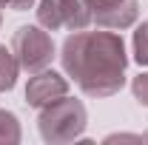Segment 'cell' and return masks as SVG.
Wrapping results in <instances>:
<instances>
[{
  "label": "cell",
  "mask_w": 148,
  "mask_h": 145,
  "mask_svg": "<svg viewBox=\"0 0 148 145\" xmlns=\"http://www.w3.org/2000/svg\"><path fill=\"white\" fill-rule=\"evenodd\" d=\"M66 68L88 94H111L123 85V40L114 34H77L66 43Z\"/></svg>",
  "instance_id": "6da1fadb"
},
{
  "label": "cell",
  "mask_w": 148,
  "mask_h": 145,
  "mask_svg": "<svg viewBox=\"0 0 148 145\" xmlns=\"http://www.w3.org/2000/svg\"><path fill=\"white\" fill-rule=\"evenodd\" d=\"M83 120H86V114H83V105H77L71 100H66V103H57L51 111H46L43 114V137L46 140H60V137H74L80 128H83Z\"/></svg>",
  "instance_id": "7a4b0ae2"
},
{
  "label": "cell",
  "mask_w": 148,
  "mask_h": 145,
  "mask_svg": "<svg viewBox=\"0 0 148 145\" xmlns=\"http://www.w3.org/2000/svg\"><path fill=\"white\" fill-rule=\"evenodd\" d=\"M14 49H17V57L20 63H23V68H29V71H37V68H43L49 60H51V40L43 34L40 29H20L17 37H14Z\"/></svg>",
  "instance_id": "3957f363"
},
{
  "label": "cell",
  "mask_w": 148,
  "mask_h": 145,
  "mask_svg": "<svg viewBox=\"0 0 148 145\" xmlns=\"http://www.w3.org/2000/svg\"><path fill=\"white\" fill-rule=\"evenodd\" d=\"M77 0H43V9H40V20L46 26H71L80 29L88 23V12H74V9H86L83 3L74 6Z\"/></svg>",
  "instance_id": "277c9868"
},
{
  "label": "cell",
  "mask_w": 148,
  "mask_h": 145,
  "mask_svg": "<svg viewBox=\"0 0 148 145\" xmlns=\"http://www.w3.org/2000/svg\"><path fill=\"white\" fill-rule=\"evenodd\" d=\"M91 9L106 26H128L137 17V0H91Z\"/></svg>",
  "instance_id": "5b68a950"
},
{
  "label": "cell",
  "mask_w": 148,
  "mask_h": 145,
  "mask_svg": "<svg viewBox=\"0 0 148 145\" xmlns=\"http://www.w3.org/2000/svg\"><path fill=\"white\" fill-rule=\"evenodd\" d=\"M63 91H66V83L57 74H40V77H34L29 83L26 97H29L32 105H43V103H51V97L54 94H63Z\"/></svg>",
  "instance_id": "8992f818"
},
{
  "label": "cell",
  "mask_w": 148,
  "mask_h": 145,
  "mask_svg": "<svg viewBox=\"0 0 148 145\" xmlns=\"http://www.w3.org/2000/svg\"><path fill=\"white\" fill-rule=\"evenodd\" d=\"M14 71H17V66L12 60V51L0 49V91L14 85Z\"/></svg>",
  "instance_id": "52a82bcc"
},
{
  "label": "cell",
  "mask_w": 148,
  "mask_h": 145,
  "mask_svg": "<svg viewBox=\"0 0 148 145\" xmlns=\"http://www.w3.org/2000/svg\"><path fill=\"white\" fill-rule=\"evenodd\" d=\"M137 60L148 63V23L137 31Z\"/></svg>",
  "instance_id": "ba28073f"
},
{
  "label": "cell",
  "mask_w": 148,
  "mask_h": 145,
  "mask_svg": "<svg viewBox=\"0 0 148 145\" xmlns=\"http://www.w3.org/2000/svg\"><path fill=\"white\" fill-rule=\"evenodd\" d=\"M134 94H137V97L148 105V74H143V77L134 83Z\"/></svg>",
  "instance_id": "9c48e42d"
},
{
  "label": "cell",
  "mask_w": 148,
  "mask_h": 145,
  "mask_svg": "<svg viewBox=\"0 0 148 145\" xmlns=\"http://www.w3.org/2000/svg\"><path fill=\"white\" fill-rule=\"evenodd\" d=\"M12 3H14L17 9H26V6H32V0H12Z\"/></svg>",
  "instance_id": "30bf717a"
},
{
  "label": "cell",
  "mask_w": 148,
  "mask_h": 145,
  "mask_svg": "<svg viewBox=\"0 0 148 145\" xmlns=\"http://www.w3.org/2000/svg\"><path fill=\"white\" fill-rule=\"evenodd\" d=\"M3 3H6V0H0V6H3Z\"/></svg>",
  "instance_id": "8fae6325"
}]
</instances>
